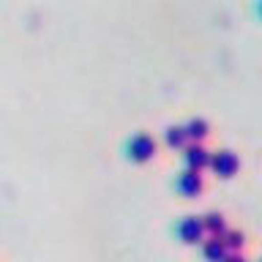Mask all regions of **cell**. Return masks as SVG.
<instances>
[{
    "label": "cell",
    "mask_w": 262,
    "mask_h": 262,
    "mask_svg": "<svg viewBox=\"0 0 262 262\" xmlns=\"http://www.w3.org/2000/svg\"><path fill=\"white\" fill-rule=\"evenodd\" d=\"M208 167L216 172V175L229 178V175H235V172H237V167H241V159H237L232 150H216V153H210Z\"/></svg>",
    "instance_id": "1"
},
{
    "label": "cell",
    "mask_w": 262,
    "mask_h": 262,
    "mask_svg": "<svg viewBox=\"0 0 262 262\" xmlns=\"http://www.w3.org/2000/svg\"><path fill=\"white\" fill-rule=\"evenodd\" d=\"M128 156L134 161H150L156 156V139L150 134H134L128 139Z\"/></svg>",
    "instance_id": "2"
},
{
    "label": "cell",
    "mask_w": 262,
    "mask_h": 262,
    "mask_svg": "<svg viewBox=\"0 0 262 262\" xmlns=\"http://www.w3.org/2000/svg\"><path fill=\"white\" fill-rule=\"evenodd\" d=\"M178 235H180V241H183V243H196V241H202V237H205V224H202V219H200V216H186V219H180Z\"/></svg>",
    "instance_id": "3"
},
{
    "label": "cell",
    "mask_w": 262,
    "mask_h": 262,
    "mask_svg": "<svg viewBox=\"0 0 262 262\" xmlns=\"http://www.w3.org/2000/svg\"><path fill=\"white\" fill-rule=\"evenodd\" d=\"M183 156H186L188 169H196V172H200L202 167H208V161H210V150L202 142H188L183 147Z\"/></svg>",
    "instance_id": "4"
},
{
    "label": "cell",
    "mask_w": 262,
    "mask_h": 262,
    "mask_svg": "<svg viewBox=\"0 0 262 262\" xmlns=\"http://www.w3.org/2000/svg\"><path fill=\"white\" fill-rule=\"evenodd\" d=\"M178 191H183L186 196H194V194H200L202 191V175L196 169H183L178 175Z\"/></svg>",
    "instance_id": "5"
},
{
    "label": "cell",
    "mask_w": 262,
    "mask_h": 262,
    "mask_svg": "<svg viewBox=\"0 0 262 262\" xmlns=\"http://www.w3.org/2000/svg\"><path fill=\"white\" fill-rule=\"evenodd\" d=\"M202 251H205V257H208L210 262H224V257H227V246H224V241L221 237H216V235H210L208 241H202Z\"/></svg>",
    "instance_id": "6"
},
{
    "label": "cell",
    "mask_w": 262,
    "mask_h": 262,
    "mask_svg": "<svg viewBox=\"0 0 262 262\" xmlns=\"http://www.w3.org/2000/svg\"><path fill=\"white\" fill-rule=\"evenodd\" d=\"M183 131H186V139H188V142H202V139L208 137L210 126H208V120H205V118H191V120L183 126Z\"/></svg>",
    "instance_id": "7"
},
{
    "label": "cell",
    "mask_w": 262,
    "mask_h": 262,
    "mask_svg": "<svg viewBox=\"0 0 262 262\" xmlns=\"http://www.w3.org/2000/svg\"><path fill=\"white\" fill-rule=\"evenodd\" d=\"M202 224H205V232H210V235H216L221 237L227 232V219L221 216L219 210H210L208 216H202Z\"/></svg>",
    "instance_id": "8"
},
{
    "label": "cell",
    "mask_w": 262,
    "mask_h": 262,
    "mask_svg": "<svg viewBox=\"0 0 262 262\" xmlns=\"http://www.w3.org/2000/svg\"><path fill=\"white\" fill-rule=\"evenodd\" d=\"M164 142H167L169 147H186L188 139H186L183 126H169L167 131H164Z\"/></svg>",
    "instance_id": "9"
},
{
    "label": "cell",
    "mask_w": 262,
    "mask_h": 262,
    "mask_svg": "<svg viewBox=\"0 0 262 262\" xmlns=\"http://www.w3.org/2000/svg\"><path fill=\"white\" fill-rule=\"evenodd\" d=\"M221 241H224L227 251H241L243 243H246V235L241 232V229H227V232L221 235Z\"/></svg>",
    "instance_id": "10"
},
{
    "label": "cell",
    "mask_w": 262,
    "mask_h": 262,
    "mask_svg": "<svg viewBox=\"0 0 262 262\" xmlns=\"http://www.w3.org/2000/svg\"><path fill=\"white\" fill-rule=\"evenodd\" d=\"M224 262H249V259H246L241 251H229L227 257H224Z\"/></svg>",
    "instance_id": "11"
},
{
    "label": "cell",
    "mask_w": 262,
    "mask_h": 262,
    "mask_svg": "<svg viewBox=\"0 0 262 262\" xmlns=\"http://www.w3.org/2000/svg\"><path fill=\"white\" fill-rule=\"evenodd\" d=\"M259 11H262V8H259Z\"/></svg>",
    "instance_id": "12"
},
{
    "label": "cell",
    "mask_w": 262,
    "mask_h": 262,
    "mask_svg": "<svg viewBox=\"0 0 262 262\" xmlns=\"http://www.w3.org/2000/svg\"><path fill=\"white\" fill-rule=\"evenodd\" d=\"M259 262H262V259H259Z\"/></svg>",
    "instance_id": "13"
}]
</instances>
